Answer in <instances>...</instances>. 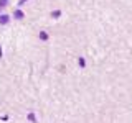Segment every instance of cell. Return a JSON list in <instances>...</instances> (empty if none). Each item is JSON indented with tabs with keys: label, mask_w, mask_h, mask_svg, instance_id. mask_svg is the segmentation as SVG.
Segmentation results:
<instances>
[{
	"label": "cell",
	"mask_w": 132,
	"mask_h": 123,
	"mask_svg": "<svg viewBox=\"0 0 132 123\" xmlns=\"http://www.w3.org/2000/svg\"><path fill=\"white\" fill-rule=\"evenodd\" d=\"M79 66H81V67H84V66H86V62H84V59H79Z\"/></svg>",
	"instance_id": "277c9868"
},
{
	"label": "cell",
	"mask_w": 132,
	"mask_h": 123,
	"mask_svg": "<svg viewBox=\"0 0 132 123\" xmlns=\"http://www.w3.org/2000/svg\"><path fill=\"white\" fill-rule=\"evenodd\" d=\"M53 16H55V18H58V16H59V10H56V12L53 13Z\"/></svg>",
	"instance_id": "52a82bcc"
},
{
	"label": "cell",
	"mask_w": 132,
	"mask_h": 123,
	"mask_svg": "<svg viewBox=\"0 0 132 123\" xmlns=\"http://www.w3.org/2000/svg\"><path fill=\"white\" fill-rule=\"evenodd\" d=\"M5 5H7V0H2V2H0V8H2V7H5Z\"/></svg>",
	"instance_id": "5b68a950"
},
{
	"label": "cell",
	"mask_w": 132,
	"mask_h": 123,
	"mask_svg": "<svg viewBox=\"0 0 132 123\" xmlns=\"http://www.w3.org/2000/svg\"><path fill=\"white\" fill-rule=\"evenodd\" d=\"M23 16H25V15H23V12H20V10H17V12H15V18H18V20H22Z\"/></svg>",
	"instance_id": "7a4b0ae2"
},
{
	"label": "cell",
	"mask_w": 132,
	"mask_h": 123,
	"mask_svg": "<svg viewBox=\"0 0 132 123\" xmlns=\"http://www.w3.org/2000/svg\"><path fill=\"white\" fill-rule=\"evenodd\" d=\"M0 23H2V25H7V23H8V16H7V15H2V16H0Z\"/></svg>",
	"instance_id": "6da1fadb"
},
{
	"label": "cell",
	"mask_w": 132,
	"mask_h": 123,
	"mask_svg": "<svg viewBox=\"0 0 132 123\" xmlns=\"http://www.w3.org/2000/svg\"><path fill=\"white\" fill-rule=\"evenodd\" d=\"M28 118L31 120V122H35V115H33V113H30V115H28Z\"/></svg>",
	"instance_id": "8992f818"
},
{
	"label": "cell",
	"mask_w": 132,
	"mask_h": 123,
	"mask_svg": "<svg viewBox=\"0 0 132 123\" xmlns=\"http://www.w3.org/2000/svg\"><path fill=\"white\" fill-rule=\"evenodd\" d=\"M40 38H41L43 41H46L48 40V33H46V31H41V33H40Z\"/></svg>",
	"instance_id": "3957f363"
}]
</instances>
